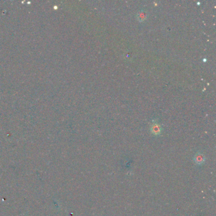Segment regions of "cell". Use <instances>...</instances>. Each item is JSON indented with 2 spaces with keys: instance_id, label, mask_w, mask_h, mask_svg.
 <instances>
[{
  "instance_id": "6da1fadb",
  "label": "cell",
  "mask_w": 216,
  "mask_h": 216,
  "mask_svg": "<svg viewBox=\"0 0 216 216\" xmlns=\"http://www.w3.org/2000/svg\"><path fill=\"white\" fill-rule=\"evenodd\" d=\"M193 160H194L195 163L197 165L201 166L204 164L206 159H205V155L203 153H202L201 152H198L197 154H195Z\"/></svg>"
},
{
  "instance_id": "3957f363",
  "label": "cell",
  "mask_w": 216,
  "mask_h": 216,
  "mask_svg": "<svg viewBox=\"0 0 216 216\" xmlns=\"http://www.w3.org/2000/svg\"><path fill=\"white\" fill-rule=\"evenodd\" d=\"M138 20L139 21H143L146 19V14L145 12L143 11H141V12H139V13L138 14Z\"/></svg>"
},
{
  "instance_id": "7a4b0ae2",
  "label": "cell",
  "mask_w": 216,
  "mask_h": 216,
  "mask_svg": "<svg viewBox=\"0 0 216 216\" xmlns=\"http://www.w3.org/2000/svg\"><path fill=\"white\" fill-rule=\"evenodd\" d=\"M150 130H151L152 133L154 135H156V136L160 135L161 131H162L160 125H159L157 123H156V122H154L152 124Z\"/></svg>"
}]
</instances>
